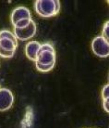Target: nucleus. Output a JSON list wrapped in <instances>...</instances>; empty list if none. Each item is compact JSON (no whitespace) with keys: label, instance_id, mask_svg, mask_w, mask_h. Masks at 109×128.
<instances>
[{"label":"nucleus","instance_id":"f257e3e1","mask_svg":"<svg viewBox=\"0 0 109 128\" xmlns=\"http://www.w3.org/2000/svg\"><path fill=\"white\" fill-rule=\"evenodd\" d=\"M34 10L42 18H51L57 15L60 10V2L58 0H36Z\"/></svg>","mask_w":109,"mask_h":128},{"label":"nucleus","instance_id":"f03ea898","mask_svg":"<svg viewBox=\"0 0 109 128\" xmlns=\"http://www.w3.org/2000/svg\"><path fill=\"white\" fill-rule=\"evenodd\" d=\"M92 50L99 58L109 57V43L102 35L96 36L92 41Z\"/></svg>","mask_w":109,"mask_h":128},{"label":"nucleus","instance_id":"7ed1b4c3","mask_svg":"<svg viewBox=\"0 0 109 128\" xmlns=\"http://www.w3.org/2000/svg\"><path fill=\"white\" fill-rule=\"evenodd\" d=\"M36 30H37V27H36V24L34 22V20L31 22L29 26H27L23 29H16L14 28V34L16 36V38L18 40H20V41H26V40H30L32 39L36 34Z\"/></svg>","mask_w":109,"mask_h":128},{"label":"nucleus","instance_id":"20e7f679","mask_svg":"<svg viewBox=\"0 0 109 128\" xmlns=\"http://www.w3.org/2000/svg\"><path fill=\"white\" fill-rule=\"evenodd\" d=\"M14 103L13 93L8 88H0V112H6Z\"/></svg>","mask_w":109,"mask_h":128},{"label":"nucleus","instance_id":"39448f33","mask_svg":"<svg viewBox=\"0 0 109 128\" xmlns=\"http://www.w3.org/2000/svg\"><path fill=\"white\" fill-rule=\"evenodd\" d=\"M32 19V14L28 8L23 6H18L15 10H13L11 16H10V20L13 27L15 26L18 22L22 20H31Z\"/></svg>","mask_w":109,"mask_h":128},{"label":"nucleus","instance_id":"423d86ee","mask_svg":"<svg viewBox=\"0 0 109 128\" xmlns=\"http://www.w3.org/2000/svg\"><path fill=\"white\" fill-rule=\"evenodd\" d=\"M41 45L38 41H29L25 46V54L26 57L29 58L30 60L34 61L37 60V57H38V53L41 48Z\"/></svg>","mask_w":109,"mask_h":128},{"label":"nucleus","instance_id":"0eeeda50","mask_svg":"<svg viewBox=\"0 0 109 128\" xmlns=\"http://www.w3.org/2000/svg\"><path fill=\"white\" fill-rule=\"evenodd\" d=\"M38 62L43 65H51L55 64V52L52 51H40L39 50L37 60Z\"/></svg>","mask_w":109,"mask_h":128},{"label":"nucleus","instance_id":"6e6552de","mask_svg":"<svg viewBox=\"0 0 109 128\" xmlns=\"http://www.w3.org/2000/svg\"><path fill=\"white\" fill-rule=\"evenodd\" d=\"M0 48H3L6 51L16 52L18 44L8 38H1L0 39Z\"/></svg>","mask_w":109,"mask_h":128},{"label":"nucleus","instance_id":"1a4fd4ad","mask_svg":"<svg viewBox=\"0 0 109 128\" xmlns=\"http://www.w3.org/2000/svg\"><path fill=\"white\" fill-rule=\"evenodd\" d=\"M1 38H8L18 44V39L16 38L14 32H11V31H8V30H2V31H0V39Z\"/></svg>","mask_w":109,"mask_h":128},{"label":"nucleus","instance_id":"9d476101","mask_svg":"<svg viewBox=\"0 0 109 128\" xmlns=\"http://www.w3.org/2000/svg\"><path fill=\"white\" fill-rule=\"evenodd\" d=\"M35 67L39 72H50V70H52L54 69V64H51V65H43V64H40V63H38V62H35Z\"/></svg>","mask_w":109,"mask_h":128},{"label":"nucleus","instance_id":"9b49d317","mask_svg":"<svg viewBox=\"0 0 109 128\" xmlns=\"http://www.w3.org/2000/svg\"><path fill=\"white\" fill-rule=\"evenodd\" d=\"M32 20H19L18 22L15 24L14 26V28H16V29H23V28H25L27 26L30 25V23L32 22Z\"/></svg>","mask_w":109,"mask_h":128},{"label":"nucleus","instance_id":"f8f14e48","mask_svg":"<svg viewBox=\"0 0 109 128\" xmlns=\"http://www.w3.org/2000/svg\"><path fill=\"white\" fill-rule=\"evenodd\" d=\"M102 36L109 43V20H107L103 27L102 31Z\"/></svg>","mask_w":109,"mask_h":128},{"label":"nucleus","instance_id":"ddd939ff","mask_svg":"<svg viewBox=\"0 0 109 128\" xmlns=\"http://www.w3.org/2000/svg\"><path fill=\"white\" fill-rule=\"evenodd\" d=\"M40 51L55 52V51H54V46L52 45L51 43H45V44H42V45H41V48H40Z\"/></svg>","mask_w":109,"mask_h":128},{"label":"nucleus","instance_id":"4468645a","mask_svg":"<svg viewBox=\"0 0 109 128\" xmlns=\"http://www.w3.org/2000/svg\"><path fill=\"white\" fill-rule=\"evenodd\" d=\"M14 55H15V52L6 51V50H4L3 48H0V57H2L4 58H12Z\"/></svg>","mask_w":109,"mask_h":128},{"label":"nucleus","instance_id":"2eb2a0df","mask_svg":"<svg viewBox=\"0 0 109 128\" xmlns=\"http://www.w3.org/2000/svg\"><path fill=\"white\" fill-rule=\"evenodd\" d=\"M102 98L103 99H106L109 98V84H106L102 89Z\"/></svg>","mask_w":109,"mask_h":128},{"label":"nucleus","instance_id":"dca6fc26","mask_svg":"<svg viewBox=\"0 0 109 128\" xmlns=\"http://www.w3.org/2000/svg\"><path fill=\"white\" fill-rule=\"evenodd\" d=\"M103 107H104V110L107 113H109V98H107L106 99H103Z\"/></svg>","mask_w":109,"mask_h":128},{"label":"nucleus","instance_id":"f3484780","mask_svg":"<svg viewBox=\"0 0 109 128\" xmlns=\"http://www.w3.org/2000/svg\"><path fill=\"white\" fill-rule=\"evenodd\" d=\"M107 3H108V4H109V0H108V1H107Z\"/></svg>","mask_w":109,"mask_h":128}]
</instances>
